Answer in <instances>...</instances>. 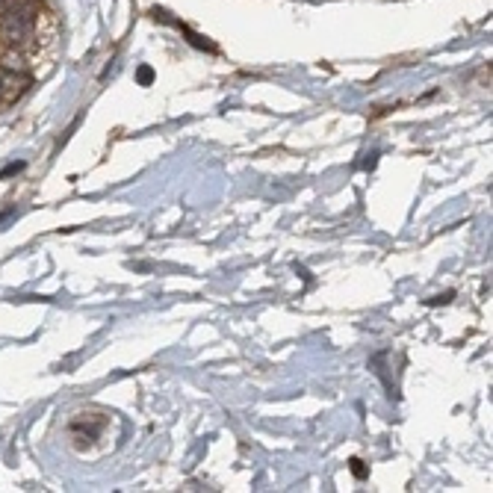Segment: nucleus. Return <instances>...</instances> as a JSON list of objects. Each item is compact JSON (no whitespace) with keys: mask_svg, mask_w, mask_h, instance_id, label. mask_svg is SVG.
Masks as SVG:
<instances>
[{"mask_svg":"<svg viewBox=\"0 0 493 493\" xmlns=\"http://www.w3.org/2000/svg\"><path fill=\"white\" fill-rule=\"evenodd\" d=\"M113 422V413L106 411H89V413H80L74 422H71V431H74V440H101L104 437V428Z\"/></svg>","mask_w":493,"mask_h":493,"instance_id":"obj_1","label":"nucleus"},{"mask_svg":"<svg viewBox=\"0 0 493 493\" xmlns=\"http://www.w3.org/2000/svg\"><path fill=\"white\" fill-rule=\"evenodd\" d=\"M33 83H36V77L27 71H3L0 74V104L3 106L18 104L30 89H33Z\"/></svg>","mask_w":493,"mask_h":493,"instance_id":"obj_2","label":"nucleus"},{"mask_svg":"<svg viewBox=\"0 0 493 493\" xmlns=\"http://www.w3.org/2000/svg\"><path fill=\"white\" fill-rule=\"evenodd\" d=\"M151 77H154L151 68H139V83H151Z\"/></svg>","mask_w":493,"mask_h":493,"instance_id":"obj_3","label":"nucleus"}]
</instances>
